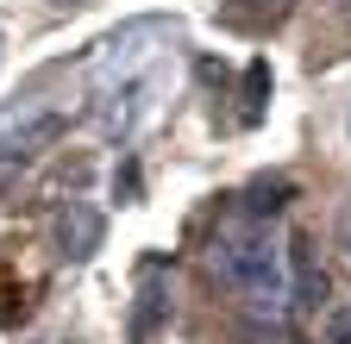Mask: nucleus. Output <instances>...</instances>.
Instances as JSON below:
<instances>
[{"label":"nucleus","mask_w":351,"mask_h":344,"mask_svg":"<svg viewBox=\"0 0 351 344\" xmlns=\"http://www.w3.org/2000/svg\"><path fill=\"white\" fill-rule=\"evenodd\" d=\"M213 269L226 276L251 307H289V276H282V250H276V232L257 220H226L213 238Z\"/></svg>","instance_id":"1"},{"label":"nucleus","mask_w":351,"mask_h":344,"mask_svg":"<svg viewBox=\"0 0 351 344\" xmlns=\"http://www.w3.org/2000/svg\"><path fill=\"white\" fill-rule=\"evenodd\" d=\"M63 132V113H51V107H7L0 113V157H32V150H44Z\"/></svg>","instance_id":"2"},{"label":"nucleus","mask_w":351,"mask_h":344,"mask_svg":"<svg viewBox=\"0 0 351 344\" xmlns=\"http://www.w3.org/2000/svg\"><path fill=\"white\" fill-rule=\"evenodd\" d=\"M282 263L295 269V282H289V300H295V307H326V269H320V256H314V238L295 232L289 250H282Z\"/></svg>","instance_id":"3"},{"label":"nucleus","mask_w":351,"mask_h":344,"mask_svg":"<svg viewBox=\"0 0 351 344\" xmlns=\"http://www.w3.org/2000/svg\"><path fill=\"white\" fill-rule=\"evenodd\" d=\"M57 238H63V256H88V250L101 244V213H88V207L69 200L57 213Z\"/></svg>","instance_id":"4"},{"label":"nucleus","mask_w":351,"mask_h":344,"mask_svg":"<svg viewBox=\"0 0 351 344\" xmlns=\"http://www.w3.org/2000/svg\"><path fill=\"white\" fill-rule=\"evenodd\" d=\"M326 338H332V344H351V307H339V313H332V326H326Z\"/></svg>","instance_id":"5"},{"label":"nucleus","mask_w":351,"mask_h":344,"mask_svg":"<svg viewBox=\"0 0 351 344\" xmlns=\"http://www.w3.org/2000/svg\"><path fill=\"white\" fill-rule=\"evenodd\" d=\"M239 7H257L263 13V7H282V0H239Z\"/></svg>","instance_id":"6"},{"label":"nucleus","mask_w":351,"mask_h":344,"mask_svg":"<svg viewBox=\"0 0 351 344\" xmlns=\"http://www.w3.org/2000/svg\"><path fill=\"white\" fill-rule=\"evenodd\" d=\"M339 238H345V250H351V213H345V232H339Z\"/></svg>","instance_id":"7"},{"label":"nucleus","mask_w":351,"mask_h":344,"mask_svg":"<svg viewBox=\"0 0 351 344\" xmlns=\"http://www.w3.org/2000/svg\"><path fill=\"white\" fill-rule=\"evenodd\" d=\"M57 7H75V0H57Z\"/></svg>","instance_id":"8"}]
</instances>
